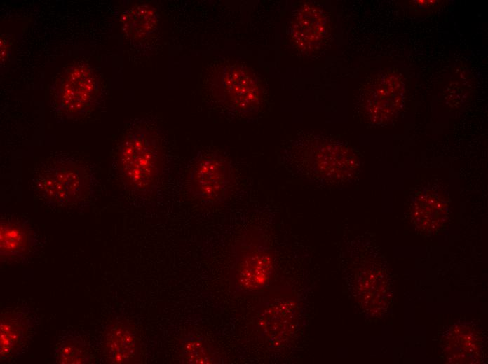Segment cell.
Here are the masks:
<instances>
[{
	"label": "cell",
	"mask_w": 488,
	"mask_h": 364,
	"mask_svg": "<svg viewBox=\"0 0 488 364\" xmlns=\"http://www.w3.org/2000/svg\"><path fill=\"white\" fill-rule=\"evenodd\" d=\"M179 362L186 364H212L219 363V359L205 339L190 332L181 339Z\"/></svg>",
	"instance_id": "5bb4252c"
},
{
	"label": "cell",
	"mask_w": 488,
	"mask_h": 364,
	"mask_svg": "<svg viewBox=\"0 0 488 364\" xmlns=\"http://www.w3.org/2000/svg\"><path fill=\"white\" fill-rule=\"evenodd\" d=\"M399 75L386 72L377 75L366 88L365 111L374 122H385L399 110L404 94Z\"/></svg>",
	"instance_id": "52a82bcc"
},
{
	"label": "cell",
	"mask_w": 488,
	"mask_h": 364,
	"mask_svg": "<svg viewBox=\"0 0 488 364\" xmlns=\"http://www.w3.org/2000/svg\"><path fill=\"white\" fill-rule=\"evenodd\" d=\"M326 30L327 22L323 12L315 5L305 4L294 14L291 37L297 48L309 51L320 43Z\"/></svg>",
	"instance_id": "9c48e42d"
},
{
	"label": "cell",
	"mask_w": 488,
	"mask_h": 364,
	"mask_svg": "<svg viewBox=\"0 0 488 364\" xmlns=\"http://www.w3.org/2000/svg\"><path fill=\"white\" fill-rule=\"evenodd\" d=\"M118 167L128 188L139 193L151 192L162 172V154L156 138L143 128L128 134L118 150Z\"/></svg>",
	"instance_id": "6da1fadb"
},
{
	"label": "cell",
	"mask_w": 488,
	"mask_h": 364,
	"mask_svg": "<svg viewBox=\"0 0 488 364\" xmlns=\"http://www.w3.org/2000/svg\"><path fill=\"white\" fill-rule=\"evenodd\" d=\"M233 256L230 279L237 293H257L268 286L273 260L267 244L259 233L243 236L235 246Z\"/></svg>",
	"instance_id": "7a4b0ae2"
},
{
	"label": "cell",
	"mask_w": 488,
	"mask_h": 364,
	"mask_svg": "<svg viewBox=\"0 0 488 364\" xmlns=\"http://www.w3.org/2000/svg\"><path fill=\"white\" fill-rule=\"evenodd\" d=\"M22 313L9 312L1 315L0 323V355L6 360L15 356L25 343L29 324Z\"/></svg>",
	"instance_id": "8fae6325"
},
{
	"label": "cell",
	"mask_w": 488,
	"mask_h": 364,
	"mask_svg": "<svg viewBox=\"0 0 488 364\" xmlns=\"http://www.w3.org/2000/svg\"><path fill=\"white\" fill-rule=\"evenodd\" d=\"M104 350L111 363L128 364L140 362V346L135 330L126 323L111 325L104 337Z\"/></svg>",
	"instance_id": "30bf717a"
},
{
	"label": "cell",
	"mask_w": 488,
	"mask_h": 364,
	"mask_svg": "<svg viewBox=\"0 0 488 364\" xmlns=\"http://www.w3.org/2000/svg\"><path fill=\"white\" fill-rule=\"evenodd\" d=\"M55 360L58 363L81 364L90 360V352L86 343L74 334H67L56 345Z\"/></svg>",
	"instance_id": "9a60e30c"
},
{
	"label": "cell",
	"mask_w": 488,
	"mask_h": 364,
	"mask_svg": "<svg viewBox=\"0 0 488 364\" xmlns=\"http://www.w3.org/2000/svg\"><path fill=\"white\" fill-rule=\"evenodd\" d=\"M34 244L30 229L18 221H1L0 225L1 258H20L27 254Z\"/></svg>",
	"instance_id": "7c38bea8"
},
{
	"label": "cell",
	"mask_w": 488,
	"mask_h": 364,
	"mask_svg": "<svg viewBox=\"0 0 488 364\" xmlns=\"http://www.w3.org/2000/svg\"><path fill=\"white\" fill-rule=\"evenodd\" d=\"M123 31L134 40L144 39L154 31L157 24L156 13L147 4H135L125 10L121 17Z\"/></svg>",
	"instance_id": "4fadbf2b"
},
{
	"label": "cell",
	"mask_w": 488,
	"mask_h": 364,
	"mask_svg": "<svg viewBox=\"0 0 488 364\" xmlns=\"http://www.w3.org/2000/svg\"><path fill=\"white\" fill-rule=\"evenodd\" d=\"M225 104L240 113L251 112L259 106L262 92L254 77L244 69L230 66L220 78Z\"/></svg>",
	"instance_id": "ba28073f"
},
{
	"label": "cell",
	"mask_w": 488,
	"mask_h": 364,
	"mask_svg": "<svg viewBox=\"0 0 488 364\" xmlns=\"http://www.w3.org/2000/svg\"><path fill=\"white\" fill-rule=\"evenodd\" d=\"M304 173L325 181L348 178L356 167L355 157L346 148L333 144H320L308 151L302 160Z\"/></svg>",
	"instance_id": "8992f818"
},
{
	"label": "cell",
	"mask_w": 488,
	"mask_h": 364,
	"mask_svg": "<svg viewBox=\"0 0 488 364\" xmlns=\"http://www.w3.org/2000/svg\"><path fill=\"white\" fill-rule=\"evenodd\" d=\"M407 5L416 13H425L439 8L442 4L440 0H416L407 1Z\"/></svg>",
	"instance_id": "2e32d148"
},
{
	"label": "cell",
	"mask_w": 488,
	"mask_h": 364,
	"mask_svg": "<svg viewBox=\"0 0 488 364\" xmlns=\"http://www.w3.org/2000/svg\"><path fill=\"white\" fill-rule=\"evenodd\" d=\"M233 184L230 164L222 156L214 153L206 154L197 160L188 176L190 193L205 203H218L225 200Z\"/></svg>",
	"instance_id": "3957f363"
},
{
	"label": "cell",
	"mask_w": 488,
	"mask_h": 364,
	"mask_svg": "<svg viewBox=\"0 0 488 364\" xmlns=\"http://www.w3.org/2000/svg\"><path fill=\"white\" fill-rule=\"evenodd\" d=\"M36 186L48 203L64 205L83 199L88 192L90 180L83 167L67 162L57 163L43 171Z\"/></svg>",
	"instance_id": "277c9868"
},
{
	"label": "cell",
	"mask_w": 488,
	"mask_h": 364,
	"mask_svg": "<svg viewBox=\"0 0 488 364\" xmlns=\"http://www.w3.org/2000/svg\"><path fill=\"white\" fill-rule=\"evenodd\" d=\"M97 92V80L86 66L67 69L55 86V102L59 111L67 115H81L90 108Z\"/></svg>",
	"instance_id": "5b68a950"
}]
</instances>
